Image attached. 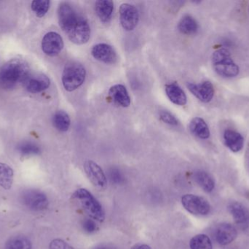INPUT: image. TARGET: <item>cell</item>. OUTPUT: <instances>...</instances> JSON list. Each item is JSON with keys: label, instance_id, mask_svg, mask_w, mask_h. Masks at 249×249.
Returning <instances> with one entry per match:
<instances>
[{"label": "cell", "instance_id": "6da1fadb", "mask_svg": "<svg viewBox=\"0 0 249 249\" xmlns=\"http://www.w3.org/2000/svg\"><path fill=\"white\" fill-rule=\"evenodd\" d=\"M30 75L26 61L21 58H12L0 70V85L5 89H12L19 83H24Z\"/></svg>", "mask_w": 249, "mask_h": 249}, {"label": "cell", "instance_id": "7a4b0ae2", "mask_svg": "<svg viewBox=\"0 0 249 249\" xmlns=\"http://www.w3.org/2000/svg\"><path fill=\"white\" fill-rule=\"evenodd\" d=\"M72 199L85 213L93 219L103 222L105 219V211L94 196L86 189H79L73 194Z\"/></svg>", "mask_w": 249, "mask_h": 249}, {"label": "cell", "instance_id": "3957f363", "mask_svg": "<svg viewBox=\"0 0 249 249\" xmlns=\"http://www.w3.org/2000/svg\"><path fill=\"white\" fill-rule=\"evenodd\" d=\"M212 61L215 72L222 77H235L239 74V67L232 59L228 48H219L215 51Z\"/></svg>", "mask_w": 249, "mask_h": 249}, {"label": "cell", "instance_id": "277c9868", "mask_svg": "<svg viewBox=\"0 0 249 249\" xmlns=\"http://www.w3.org/2000/svg\"><path fill=\"white\" fill-rule=\"evenodd\" d=\"M86 70L83 64L76 61L67 63L62 74V83L65 90L73 92L80 88L86 80Z\"/></svg>", "mask_w": 249, "mask_h": 249}, {"label": "cell", "instance_id": "5b68a950", "mask_svg": "<svg viewBox=\"0 0 249 249\" xmlns=\"http://www.w3.org/2000/svg\"><path fill=\"white\" fill-rule=\"evenodd\" d=\"M184 209L192 214L206 216L211 212V205L206 199L195 194H185L181 197Z\"/></svg>", "mask_w": 249, "mask_h": 249}, {"label": "cell", "instance_id": "8992f818", "mask_svg": "<svg viewBox=\"0 0 249 249\" xmlns=\"http://www.w3.org/2000/svg\"><path fill=\"white\" fill-rule=\"evenodd\" d=\"M58 17L60 26L68 35L75 26L80 16L77 15L71 4L62 2L58 7Z\"/></svg>", "mask_w": 249, "mask_h": 249}, {"label": "cell", "instance_id": "52a82bcc", "mask_svg": "<svg viewBox=\"0 0 249 249\" xmlns=\"http://www.w3.org/2000/svg\"><path fill=\"white\" fill-rule=\"evenodd\" d=\"M21 197L22 201L26 207L36 211L45 210L49 204L47 196L38 190H26L23 192Z\"/></svg>", "mask_w": 249, "mask_h": 249}, {"label": "cell", "instance_id": "ba28073f", "mask_svg": "<svg viewBox=\"0 0 249 249\" xmlns=\"http://www.w3.org/2000/svg\"><path fill=\"white\" fill-rule=\"evenodd\" d=\"M120 20L126 31H132L136 27L139 20L137 8L133 4L124 3L120 7Z\"/></svg>", "mask_w": 249, "mask_h": 249}, {"label": "cell", "instance_id": "9c48e42d", "mask_svg": "<svg viewBox=\"0 0 249 249\" xmlns=\"http://www.w3.org/2000/svg\"><path fill=\"white\" fill-rule=\"evenodd\" d=\"M69 38L76 45H83L89 42L90 37V28L85 18L80 16L75 26L68 34Z\"/></svg>", "mask_w": 249, "mask_h": 249}, {"label": "cell", "instance_id": "30bf717a", "mask_svg": "<svg viewBox=\"0 0 249 249\" xmlns=\"http://www.w3.org/2000/svg\"><path fill=\"white\" fill-rule=\"evenodd\" d=\"M84 170L90 181L101 190H105L107 187V179L103 170L96 162L87 160L84 164Z\"/></svg>", "mask_w": 249, "mask_h": 249}, {"label": "cell", "instance_id": "8fae6325", "mask_svg": "<svg viewBox=\"0 0 249 249\" xmlns=\"http://www.w3.org/2000/svg\"><path fill=\"white\" fill-rule=\"evenodd\" d=\"M64 48L62 37L55 32H50L44 36L42 40V49L46 55L55 57Z\"/></svg>", "mask_w": 249, "mask_h": 249}, {"label": "cell", "instance_id": "7c38bea8", "mask_svg": "<svg viewBox=\"0 0 249 249\" xmlns=\"http://www.w3.org/2000/svg\"><path fill=\"white\" fill-rule=\"evenodd\" d=\"M187 87L194 96L204 103L211 102L214 96L215 90L213 85L212 84V82L208 80L202 82L198 84L189 83H187Z\"/></svg>", "mask_w": 249, "mask_h": 249}, {"label": "cell", "instance_id": "4fadbf2b", "mask_svg": "<svg viewBox=\"0 0 249 249\" xmlns=\"http://www.w3.org/2000/svg\"><path fill=\"white\" fill-rule=\"evenodd\" d=\"M228 210L233 217L235 223L242 230L249 228V209L239 202H232L228 206Z\"/></svg>", "mask_w": 249, "mask_h": 249}, {"label": "cell", "instance_id": "5bb4252c", "mask_svg": "<svg viewBox=\"0 0 249 249\" xmlns=\"http://www.w3.org/2000/svg\"><path fill=\"white\" fill-rule=\"evenodd\" d=\"M23 83L28 92L36 94L46 90L51 84V80L45 75L36 73L29 75Z\"/></svg>", "mask_w": 249, "mask_h": 249}, {"label": "cell", "instance_id": "9a60e30c", "mask_svg": "<svg viewBox=\"0 0 249 249\" xmlns=\"http://www.w3.org/2000/svg\"><path fill=\"white\" fill-rule=\"evenodd\" d=\"M238 236L235 226L230 223H222L218 226L215 232L216 242L221 246H227L233 242Z\"/></svg>", "mask_w": 249, "mask_h": 249}, {"label": "cell", "instance_id": "2e32d148", "mask_svg": "<svg viewBox=\"0 0 249 249\" xmlns=\"http://www.w3.org/2000/svg\"><path fill=\"white\" fill-rule=\"evenodd\" d=\"M91 54L93 58L105 64H114L117 61V54L111 45L106 43H99L92 48Z\"/></svg>", "mask_w": 249, "mask_h": 249}, {"label": "cell", "instance_id": "e0dca14e", "mask_svg": "<svg viewBox=\"0 0 249 249\" xmlns=\"http://www.w3.org/2000/svg\"><path fill=\"white\" fill-rule=\"evenodd\" d=\"M224 141L231 152H241L244 146V138L239 133L232 130H226L224 133Z\"/></svg>", "mask_w": 249, "mask_h": 249}, {"label": "cell", "instance_id": "ac0fdd59", "mask_svg": "<svg viewBox=\"0 0 249 249\" xmlns=\"http://www.w3.org/2000/svg\"><path fill=\"white\" fill-rule=\"evenodd\" d=\"M165 92L170 100L177 105L183 106L187 102V95L177 83H171L165 86Z\"/></svg>", "mask_w": 249, "mask_h": 249}, {"label": "cell", "instance_id": "d6986e66", "mask_svg": "<svg viewBox=\"0 0 249 249\" xmlns=\"http://www.w3.org/2000/svg\"><path fill=\"white\" fill-rule=\"evenodd\" d=\"M111 98L120 106L127 108L130 105V97L124 85L117 84L109 89Z\"/></svg>", "mask_w": 249, "mask_h": 249}, {"label": "cell", "instance_id": "ffe728a7", "mask_svg": "<svg viewBox=\"0 0 249 249\" xmlns=\"http://www.w3.org/2000/svg\"><path fill=\"white\" fill-rule=\"evenodd\" d=\"M95 10L101 21L108 23L113 14L114 2L109 0L97 1L95 4Z\"/></svg>", "mask_w": 249, "mask_h": 249}, {"label": "cell", "instance_id": "44dd1931", "mask_svg": "<svg viewBox=\"0 0 249 249\" xmlns=\"http://www.w3.org/2000/svg\"><path fill=\"white\" fill-rule=\"evenodd\" d=\"M190 130L196 137L206 140L211 135L210 130L206 121L200 117H196L190 121Z\"/></svg>", "mask_w": 249, "mask_h": 249}, {"label": "cell", "instance_id": "7402d4cb", "mask_svg": "<svg viewBox=\"0 0 249 249\" xmlns=\"http://www.w3.org/2000/svg\"><path fill=\"white\" fill-rule=\"evenodd\" d=\"M195 181L206 192L211 193L215 188L213 177L206 171H197L194 174Z\"/></svg>", "mask_w": 249, "mask_h": 249}, {"label": "cell", "instance_id": "603a6c76", "mask_svg": "<svg viewBox=\"0 0 249 249\" xmlns=\"http://www.w3.org/2000/svg\"><path fill=\"white\" fill-rule=\"evenodd\" d=\"M178 29L180 32L184 35H193L197 32L198 24L194 18L187 15L181 18L178 22Z\"/></svg>", "mask_w": 249, "mask_h": 249}, {"label": "cell", "instance_id": "cb8c5ba5", "mask_svg": "<svg viewBox=\"0 0 249 249\" xmlns=\"http://www.w3.org/2000/svg\"><path fill=\"white\" fill-rule=\"evenodd\" d=\"M14 178V172L9 165L0 162V187L4 190L11 188Z\"/></svg>", "mask_w": 249, "mask_h": 249}, {"label": "cell", "instance_id": "d4e9b609", "mask_svg": "<svg viewBox=\"0 0 249 249\" xmlns=\"http://www.w3.org/2000/svg\"><path fill=\"white\" fill-rule=\"evenodd\" d=\"M54 126L60 132H67L70 129L71 120L70 115L64 111H58L54 114Z\"/></svg>", "mask_w": 249, "mask_h": 249}, {"label": "cell", "instance_id": "484cf974", "mask_svg": "<svg viewBox=\"0 0 249 249\" xmlns=\"http://www.w3.org/2000/svg\"><path fill=\"white\" fill-rule=\"evenodd\" d=\"M191 249H213L212 241L209 236L204 234L196 235L190 240Z\"/></svg>", "mask_w": 249, "mask_h": 249}, {"label": "cell", "instance_id": "4316f807", "mask_svg": "<svg viewBox=\"0 0 249 249\" xmlns=\"http://www.w3.org/2000/svg\"><path fill=\"white\" fill-rule=\"evenodd\" d=\"M31 241L24 236H16L10 238L6 243L5 249H32Z\"/></svg>", "mask_w": 249, "mask_h": 249}, {"label": "cell", "instance_id": "83f0119b", "mask_svg": "<svg viewBox=\"0 0 249 249\" xmlns=\"http://www.w3.org/2000/svg\"><path fill=\"white\" fill-rule=\"evenodd\" d=\"M17 150L22 156H32L40 153V149L37 145L32 142H23L17 146Z\"/></svg>", "mask_w": 249, "mask_h": 249}, {"label": "cell", "instance_id": "f1b7e54d", "mask_svg": "<svg viewBox=\"0 0 249 249\" xmlns=\"http://www.w3.org/2000/svg\"><path fill=\"white\" fill-rule=\"evenodd\" d=\"M51 1L48 0H35L32 2V11L39 18L43 17L50 8Z\"/></svg>", "mask_w": 249, "mask_h": 249}, {"label": "cell", "instance_id": "f546056e", "mask_svg": "<svg viewBox=\"0 0 249 249\" xmlns=\"http://www.w3.org/2000/svg\"><path fill=\"white\" fill-rule=\"evenodd\" d=\"M160 118L162 122L171 126H177L178 121L175 115L166 111H162L160 113Z\"/></svg>", "mask_w": 249, "mask_h": 249}, {"label": "cell", "instance_id": "4dcf8cb0", "mask_svg": "<svg viewBox=\"0 0 249 249\" xmlns=\"http://www.w3.org/2000/svg\"><path fill=\"white\" fill-rule=\"evenodd\" d=\"M109 177L111 182L115 184H121L124 183V177L118 168H111L109 171Z\"/></svg>", "mask_w": 249, "mask_h": 249}, {"label": "cell", "instance_id": "1f68e13d", "mask_svg": "<svg viewBox=\"0 0 249 249\" xmlns=\"http://www.w3.org/2000/svg\"><path fill=\"white\" fill-rule=\"evenodd\" d=\"M49 249H74L65 241L61 239H55L50 244Z\"/></svg>", "mask_w": 249, "mask_h": 249}, {"label": "cell", "instance_id": "d6a6232c", "mask_svg": "<svg viewBox=\"0 0 249 249\" xmlns=\"http://www.w3.org/2000/svg\"><path fill=\"white\" fill-rule=\"evenodd\" d=\"M82 226H83L85 232L89 234L93 233V232H96V229H97L96 223L92 219H86V220L83 221Z\"/></svg>", "mask_w": 249, "mask_h": 249}, {"label": "cell", "instance_id": "836d02e7", "mask_svg": "<svg viewBox=\"0 0 249 249\" xmlns=\"http://www.w3.org/2000/svg\"><path fill=\"white\" fill-rule=\"evenodd\" d=\"M130 249H152L149 246L143 244H135Z\"/></svg>", "mask_w": 249, "mask_h": 249}, {"label": "cell", "instance_id": "e575fe53", "mask_svg": "<svg viewBox=\"0 0 249 249\" xmlns=\"http://www.w3.org/2000/svg\"><path fill=\"white\" fill-rule=\"evenodd\" d=\"M95 249H105V247H96V248Z\"/></svg>", "mask_w": 249, "mask_h": 249}, {"label": "cell", "instance_id": "d590c367", "mask_svg": "<svg viewBox=\"0 0 249 249\" xmlns=\"http://www.w3.org/2000/svg\"></svg>", "mask_w": 249, "mask_h": 249}, {"label": "cell", "instance_id": "8d00e7d4", "mask_svg": "<svg viewBox=\"0 0 249 249\" xmlns=\"http://www.w3.org/2000/svg\"></svg>", "mask_w": 249, "mask_h": 249}]
</instances>
